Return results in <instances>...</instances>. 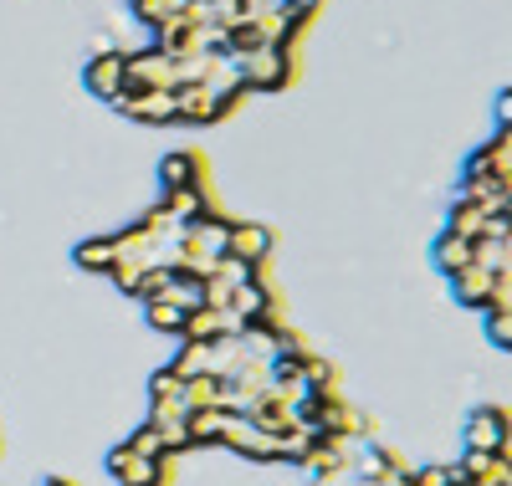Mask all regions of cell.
Here are the masks:
<instances>
[{
	"instance_id": "obj_1",
	"label": "cell",
	"mask_w": 512,
	"mask_h": 486,
	"mask_svg": "<svg viewBox=\"0 0 512 486\" xmlns=\"http://www.w3.org/2000/svg\"><path fill=\"white\" fill-rule=\"evenodd\" d=\"M461 446L466 451H497V456H512V410L502 405H477L461 425Z\"/></svg>"
},
{
	"instance_id": "obj_2",
	"label": "cell",
	"mask_w": 512,
	"mask_h": 486,
	"mask_svg": "<svg viewBox=\"0 0 512 486\" xmlns=\"http://www.w3.org/2000/svg\"><path fill=\"white\" fill-rule=\"evenodd\" d=\"M246 87H282L292 77V47H246L226 57Z\"/></svg>"
},
{
	"instance_id": "obj_3",
	"label": "cell",
	"mask_w": 512,
	"mask_h": 486,
	"mask_svg": "<svg viewBox=\"0 0 512 486\" xmlns=\"http://www.w3.org/2000/svg\"><path fill=\"white\" fill-rule=\"evenodd\" d=\"M175 93V57L164 47H149V52H134L123 57V93Z\"/></svg>"
},
{
	"instance_id": "obj_4",
	"label": "cell",
	"mask_w": 512,
	"mask_h": 486,
	"mask_svg": "<svg viewBox=\"0 0 512 486\" xmlns=\"http://www.w3.org/2000/svg\"><path fill=\"white\" fill-rule=\"evenodd\" d=\"M113 108L123 113V118H139V123H180V103H175V93H118L113 98Z\"/></svg>"
},
{
	"instance_id": "obj_5",
	"label": "cell",
	"mask_w": 512,
	"mask_h": 486,
	"mask_svg": "<svg viewBox=\"0 0 512 486\" xmlns=\"http://www.w3.org/2000/svg\"><path fill=\"white\" fill-rule=\"evenodd\" d=\"M497 287H502V272H487V267H461V272H451V292H456V302H466V307H492V297H497Z\"/></svg>"
},
{
	"instance_id": "obj_6",
	"label": "cell",
	"mask_w": 512,
	"mask_h": 486,
	"mask_svg": "<svg viewBox=\"0 0 512 486\" xmlns=\"http://www.w3.org/2000/svg\"><path fill=\"white\" fill-rule=\"evenodd\" d=\"M108 466H113V476L123 486H159L164 481V456H139L134 446H123Z\"/></svg>"
},
{
	"instance_id": "obj_7",
	"label": "cell",
	"mask_w": 512,
	"mask_h": 486,
	"mask_svg": "<svg viewBox=\"0 0 512 486\" xmlns=\"http://www.w3.org/2000/svg\"><path fill=\"white\" fill-rule=\"evenodd\" d=\"M175 103H180V123H210V118H226L231 108L210 93V87H175Z\"/></svg>"
},
{
	"instance_id": "obj_8",
	"label": "cell",
	"mask_w": 512,
	"mask_h": 486,
	"mask_svg": "<svg viewBox=\"0 0 512 486\" xmlns=\"http://www.w3.org/2000/svg\"><path fill=\"white\" fill-rule=\"evenodd\" d=\"M88 87H93V93L98 98H118L123 93V52H103V57H93L88 62Z\"/></svg>"
},
{
	"instance_id": "obj_9",
	"label": "cell",
	"mask_w": 512,
	"mask_h": 486,
	"mask_svg": "<svg viewBox=\"0 0 512 486\" xmlns=\"http://www.w3.org/2000/svg\"><path fill=\"white\" fill-rule=\"evenodd\" d=\"M272 251V236L262 231V226H231V246H226V256H236V261H246V267H256Z\"/></svg>"
},
{
	"instance_id": "obj_10",
	"label": "cell",
	"mask_w": 512,
	"mask_h": 486,
	"mask_svg": "<svg viewBox=\"0 0 512 486\" xmlns=\"http://www.w3.org/2000/svg\"><path fill=\"white\" fill-rule=\"evenodd\" d=\"M477 261V241L472 236H456V231H446L441 241H436V267L451 277V272H461V267H472Z\"/></svg>"
},
{
	"instance_id": "obj_11",
	"label": "cell",
	"mask_w": 512,
	"mask_h": 486,
	"mask_svg": "<svg viewBox=\"0 0 512 486\" xmlns=\"http://www.w3.org/2000/svg\"><path fill=\"white\" fill-rule=\"evenodd\" d=\"M487 220H492V215H487V210H482L477 200H466V195H461V200L451 205V220H446V231H456V236H472V241H477V236L487 231Z\"/></svg>"
},
{
	"instance_id": "obj_12",
	"label": "cell",
	"mask_w": 512,
	"mask_h": 486,
	"mask_svg": "<svg viewBox=\"0 0 512 486\" xmlns=\"http://www.w3.org/2000/svg\"><path fill=\"white\" fill-rule=\"evenodd\" d=\"M190 185H200L195 154H169V159H164V195H175V190H190Z\"/></svg>"
},
{
	"instance_id": "obj_13",
	"label": "cell",
	"mask_w": 512,
	"mask_h": 486,
	"mask_svg": "<svg viewBox=\"0 0 512 486\" xmlns=\"http://www.w3.org/2000/svg\"><path fill=\"white\" fill-rule=\"evenodd\" d=\"M77 261H82V267H93V272H113V267H118V241H93V246H82Z\"/></svg>"
},
{
	"instance_id": "obj_14",
	"label": "cell",
	"mask_w": 512,
	"mask_h": 486,
	"mask_svg": "<svg viewBox=\"0 0 512 486\" xmlns=\"http://www.w3.org/2000/svg\"><path fill=\"white\" fill-rule=\"evenodd\" d=\"M149 318H154V328H169V333H185V307H175V302H164V297H149Z\"/></svg>"
},
{
	"instance_id": "obj_15",
	"label": "cell",
	"mask_w": 512,
	"mask_h": 486,
	"mask_svg": "<svg viewBox=\"0 0 512 486\" xmlns=\"http://www.w3.org/2000/svg\"><path fill=\"white\" fill-rule=\"evenodd\" d=\"M487 338L512 353V313H507V307H487Z\"/></svg>"
},
{
	"instance_id": "obj_16",
	"label": "cell",
	"mask_w": 512,
	"mask_h": 486,
	"mask_svg": "<svg viewBox=\"0 0 512 486\" xmlns=\"http://www.w3.org/2000/svg\"><path fill=\"white\" fill-rule=\"evenodd\" d=\"M487 159L497 174H512V128H497V139L487 144Z\"/></svg>"
},
{
	"instance_id": "obj_17",
	"label": "cell",
	"mask_w": 512,
	"mask_h": 486,
	"mask_svg": "<svg viewBox=\"0 0 512 486\" xmlns=\"http://www.w3.org/2000/svg\"><path fill=\"white\" fill-rule=\"evenodd\" d=\"M497 128H512V87L497 93Z\"/></svg>"
}]
</instances>
